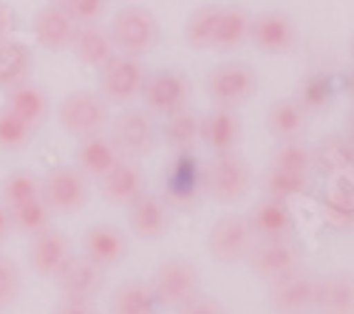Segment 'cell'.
<instances>
[{"label": "cell", "instance_id": "6da1fadb", "mask_svg": "<svg viewBox=\"0 0 354 314\" xmlns=\"http://www.w3.org/2000/svg\"><path fill=\"white\" fill-rule=\"evenodd\" d=\"M108 139L120 159L139 161L151 156L159 145V125L151 110L145 108H125L120 117L108 122Z\"/></svg>", "mask_w": 354, "mask_h": 314}, {"label": "cell", "instance_id": "7a4b0ae2", "mask_svg": "<svg viewBox=\"0 0 354 314\" xmlns=\"http://www.w3.org/2000/svg\"><path fill=\"white\" fill-rule=\"evenodd\" d=\"M250 181H252L250 164L239 150L213 153L210 161L201 164V190L218 204L241 202L250 190Z\"/></svg>", "mask_w": 354, "mask_h": 314}, {"label": "cell", "instance_id": "3957f363", "mask_svg": "<svg viewBox=\"0 0 354 314\" xmlns=\"http://www.w3.org/2000/svg\"><path fill=\"white\" fill-rule=\"evenodd\" d=\"M145 77H147V68L142 63V57L116 51L97 68V85H100L97 94L108 105H131L142 94Z\"/></svg>", "mask_w": 354, "mask_h": 314}, {"label": "cell", "instance_id": "277c9868", "mask_svg": "<svg viewBox=\"0 0 354 314\" xmlns=\"http://www.w3.org/2000/svg\"><path fill=\"white\" fill-rule=\"evenodd\" d=\"M258 91V74L250 63L227 60L210 68L207 79H204V94L213 102V108H232L239 110L244 102L252 99Z\"/></svg>", "mask_w": 354, "mask_h": 314}, {"label": "cell", "instance_id": "5b68a950", "mask_svg": "<svg viewBox=\"0 0 354 314\" xmlns=\"http://www.w3.org/2000/svg\"><path fill=\"white\" fill-rule=\"evenodd\" d=\"M108 32L113 37L116 51L131 54V57L151 54L159 46V40H162L156 17L147 12L145 6H122L120 12L113 14Z\"/></svg>", "mask_w": 354, "mask_h": 314}, {"label": "cell", "instance_id": "8992f818", "mask_svg": "<svg viewBox=\"0 0 354 314\" xmlns=\"http://www.w3.org/2000/svg\"><path fill=\"white\" fill-rule=\"evenodd\" d=\"M57 122L68 136L82 139L105 133L111 122V110L108 102L94 91H71L57 102Z\"/></svg>", "mask_w": 354, "mask_h": 314}, {"label": "cell", "instance_id": "52a82bcc", "mask_svg": "<svg viewBox=\"0 0 354 314\" xmlns=\"http://www.w3.org/2000/svg\"><path fill=\"white\" fill-rule=\"evenodd\" d=\"M190 94H193V82L187 74H182L179 68H159V71H147L139 99L145 102V110L165 119L170 113L187 108Z\"/></svg>", "mask_w": 354, "mask_h": 314}, {"label": "cell", "instance_id": "ba28073f", "mask_svg": "<svg viewBox=\"0 0 354 314\" xmlns=\"http://www.w3.org/2000/svg\"><path fill=\"white\" fill-rule=\"evenodd\" d=\"M40 198L54 215H74L88 202V176H82L74 164H57L43 176Z\"/></svg>", "mask_w": 354, "mask_h": 314}, {"label": "cell", "instance_id": "9c48e42d", "mask_svg": "<svg viewBox=\"0 0 354 314\" xmlns=\"http://www.w3.org/2000/svg\"><path fill=\"white\" fill-rule=\"evenodd\" d=\"M317 303V275L306 266L270 280V308L275 314H312Z\"/></svg>", "mask_w": 354, "mask_h": 314}, {"label": "cell", "instance_id": "30bf717a", "mask_svg": "<svg viewBox=\"0 0 354 314\" xmlns=\"http://www.w3.org/2000/svg\"><path fill=\"white\" fill-rule=\"evenodd\" d=\"M201 286V277H198V269L196 264L185 261V258H170L165 261L153 280H151V289H153V297L159 303V308H176L182 306L185 300H190Z\"/></svg>", "mask_w": 354, "mask_h": 314}, {"label": "cell", "instance_id": "8fae6325", "mask_svg": "<svg viewBox=\"0 0 354 314\" xmlns=\"http://www.w3.org/2000/svg\"><path fill=\"white\" fill-rule=\"evenodd\" d=\"M252 246H255V235L247 215H235V213L221 215L207 235V252L221 264L247 261Z\"/></svg>", "mask_w": 354, "mask_h": 314}, {"label": "cell", "instance_id": "7c38bea8", "mask_svg": "<svg viewBox=\"0 0 354 314\" xmlns=\"http://www.w3.org/2000/svg\"><path fill=\"white\" fill-rule=\"evenodd\" d=\"M74 258V246H71V238L57 230V226H46L43 233L28 238V266L37 277H46V280H54L66 269V264Z\"/></svg>", "mask_w": 354, "mask_h": 314}, {"label": "cell", "instance_id": "4fadbf2b", "mask_svg": "<svg viewBox=\"0 0 354 314\" xmlns=\"http://www.w3.org/2000/svg\"><path fill=\"white\" fill-rule=\"evenodd\" d=\"M250 272L261 280H275L292 269L304 266V249L292 238L286 241H255V246L247 255Z\"/></svg>", "mask_w": 354, "mask_h": 314}, {"label": "cell", "instance_id": "5bb4252c", "mask_svg": "<svg viewBox=\"0 0 354 314\" xmlns=\"http://www.w3.org/2000/svg\"><path fill=\"white\" fill-rule=\"evenodd\" d=\"M128 210V230L142 241L165 238L170 230V204L156 193H142L125 207Z\"/></svg>", "mask_w": 354, "mask_h": 314}, {"label": "cell", "instance_id": "9a60e30c", "mask_svg": "<svg viewBox=\"0 0 354 314\" xmlns=\"http://www.w3.org/2000/svg\"><path fill=\"white\" fill-rule=\"evenodd\" d=\"M63 300H94L105 286V266L94 264L85 255H74L66 269L54 277Z\"/></svg>", "mask_w": 354, "mask_h": 314}, {"label": "cell", "instance_id": "2e32d148", "mask_svg": "<svg viewBox=\"0 0 354 314\" xmlns=\"http://www.w3.org/2000/svg\"><path fill=\"white\" fill-rule=\"evenodd\" d=\"M97 181H100V195H102L105 204H111V207H128L136 195L145 193V170L139 167V161L120 159Z\"/></svg>", "mask_w": 354, "mask_h": 314}, {"label": "cell", "instance_id": "e0dca14e", "mask_svg": "<svg viewBox=\"0 0 354 314\" xmlns=\"http://www.w3.org/2000/svg\"><path fill=\"white\" fill-rule=\"evenodd\" d=\"M74 28H77V20L71 17V12L63 6V3H48L43 6L35 20H32V35H35V43L46 51H66L71 46V37H74Z\"/></svg>", "mask_w": 354, "mask_h": 314}, {"label": "cell", "instance_id": "ac0fdd59", "mask_svg": "<svg viewBox=\"0 0 354 314\" xmlns=\"http://www.w3.org/2000/svg\"><path fill=\"white\" fill-rule=\"evenodd\" d=\"M250 40L263 54H286L298 40V32H295V23L289 14L263 12L250 20Z\"/></svg>", "mask_w": 354, "mask_h": 314}, {"label": "cell", "instance_id": "d6986e66", "mask_svg": "<svg viewBox=\"0 0 354 314\" xmlns=\"http://www.w3.org/2000/svg\"><path fill=\"white\" fill-rule=\"evenodd\" d=\"M82 255L100 266H116L128 255V238L116 224H94L82 235Z\"/></svg>", "mask_w": 354, "mask_h": 314}, {"label": "cell", "instance_id": "ffe728a7", "mask_svg": "<svg viewBox=\"0 0 354 314\" xmlns=\"http://www.w3.org/2000/svg\"><path fill=\"white\" fill-rule=\"evenodd\" d=\"M241 117L232 108H213L210 113H201V145L210 153L235 150L241 141Z\"/></svg>", "mask_w": 354, "mask_h": 314}, {"label": "cell", "instance_id": "44dd1931", "mask_svg": "<svg viewBox=\"0 0 354 314\" xmlns=\"http://www.w3.org/2000/svg\"><path fill=\"white\" fill-rule=\"evenodd\" d=\"M247 221L252 226L255 241H286L295 235L292 210L286 207V202H278V198H263L261 204L252 207Z\"/></svg>", "mask_w": 354, "mask_h": 314}, {"label": "cell", "instance_id": "7402d4cb", "mask_svg": "<svg viewBox=\"0 0 354 314\" xmlns=\"http://www.w3.org/2000/svg\"><path fill=\"white\" fill-rule=\"evenodd\" d=\"M68 48L74 51L77 60L82 66H88V68H100L108 57L116 54L113 37H111V32L100 20H94V23H77Z\"/></svg>", "mask_w": 354, "mask_h": 314}, {"label": "cell", "instance_id": "603a6c76", "mask_svg": "<svg viewBox=\"0 0 354 314\" xmlns=\"http://www.w3.org/2000/svg\"><path fill=\"white\" fill-rule=\"evenodd\" d=\"M159 141L176 153H193V148L201 145V113L187 105L165 117L159 125Z\"/></svg>", "mask_w": 354, "mask_h": 314}, {"label": "cell", "instance_id": "cb8c5ba5", "mask_svg": "<svg viewBox=\"0 0 354 314\" xmlns=\"http://www.w3.org/2000/svg\"><path fill=\"white\" fill-rule=\"evenodd\" d=\"M120 161V153L113 150L111 139L105 133H94V136H82L77 139L74 148V167L88 179H100L108 170Z\"/></svg>", "mask_w": 354, "mask_h": 314}, {"label": "cell", "instance_id": "d4e9b609", "mask_svg": "<svg viewBox=\"0 0 354 314\" xmlns=\"http://www.w3.org/2000/svg\"><path fill=\"white\" fill-rule=\"evenodd\" d=\"M317 314H354V275L346 269L317 277Z\"/></svg>", "mask_w": 354, "mask_h": 314}, {"label": "cell", "instance_id": "484cf974", "mask_svg": "<svg viewBox=\"0 0 354 314\" xmlns=\"http://www.w3.org/2000/svg\"><path fill=\"white\" fill-rule=\"evenodd\" d=\"M6 108L15 110L17 117L23 122H28L35 130L48 119V113H51L48 94L32 79H26V82H20V85H15V88L6 91Z\"/></svg>", "mask_w": 354, "mask_h": 314}, {"label": "cell", "instance_id": "4316f807", "mask_svg": "<svg viewBox=\"0 0 354 314\" xmlns=\"http://www.w3.org/2000/svg\"><path fill=\"white\" fill-rule=\"evenodd\" d=\"M250 14L241 6H218L213 28V51H235L250 40Z\"/></svg>", "mask_w": 354, "mask_h": 314}, {"label": "cell", "instance_id": "83f0119b", "mask_svg": "<svg viewBox=\"0 0 354 314\" xmlns=\"http://www.w3.org/2000/svg\"><path fill=\"white\" fill-rule=\"evenodd\" d=\"M306 128V108L298 99H275L267 108V130L278 141L301 139Z\"/></svg>", "mask_w": 354, "mask_h": 314}, {"label": "cell", "instance_id": "f1b7e54d", "mask_svg": "<svg viewBox=\"0 0 354 314\" xmlns=\"http://www.w3.org/2000/svg\"><path fill=\"white\" fill-rule=\"evenodd\" d=\"M159 303L153 297L151 283L142 280H125L122 286H116L108 303V314H156Z\"/></svg>", "mask_w": 354, "mask_h": 314}, {"label": "cell", "instance_id": "f546056e", "mask_svg": "<svg viewBox=\"0 0 354 314\" xmlns=\"http://www.w3.org/2000/svg\"><path fill=\"white\" fill-rule=\"evenodd\" d=\"M32 68H35V57L26 43H20L15 37L0 43V88L9 91L15 85L26 82Z\"/></svg>", "mask_w": 354, "mask_h": 314}, {"label": "cell", "instance_id": "4dcf8cb0", "mask_svg": "<svg viewBox=\"0 0 354 314\" xmlns=\"http://www.w3.org/2000/svg\"><path fill=\"white\" fill-rule=\"evenodd\" d=\"M54 213L48 210V204L43 198H32V202H23L17 207H9V221H12V233L32 238L37 233H43L46 226H51Z\"/></svg>", "mask_w": 354, "mask_h": 314}, {"label": "cell", "instance_id": "1f68e13d", "mask_svg": "<svg viewBox=\"0 0 354 314\" xmlns=\"http://www.w3.org/2000/svg\"><path fill=\"white\" fill-rule=\"evenodd\" d=\"M40 193H43V176L32 173V170H15V173H9L0 181V204L9 210L23 202H32V198H40Z\"/></svg>", "mask_w": 354, "mask_h": 314}, {"label": "cell", "instance_id": "d6a6232c", "mask_svg": "<svg viewBox=\"0 0 354 314\" xmlns=\"http://www.w3.org/2000/svg\"><path fill=\"white\" fill-rule=\"evenodd\" d=\"M312 190L309 173H289V170L270 167L263 173V193L267 198H278V202H289L295 195H306Z\"/></svg>", "mask_w": 354, "mask_h": 314}, {"label": "cell", "instance_id": "836d02e7", "mask_svg": "<svg viewBox=\"0 0 354 314\" xmlns=\"http://www.w3.org/2000/svg\"><path fill=\"white\" fill-rule=\"evenodd\" d=\"M216 17H218V6L210 3V6H198L187 23H185V43L193 48V51H210L213 48V28H216Z\"/></svg>", "mask_w": 354, "mask_h": 314}, {"label": "cell", "instance_id": "e575fe53", "mask_svg": "<svg viewBox=\"0 0 354 314\" xmlns=\"http://www.w3.org/2000/svg\"><path fill=\"white\" fill-rule=\"evenodd\" d=\"M278 170H289V173H309L315 167V150L306 145L304 139H289L278 141V148L272 150V164Z\"/></svg>", "mask_w": 354, "mask_h": 314}, {"label": "cell", "instance_id": "d590c367", "mask_svg": "<svg viewBox=\"0 0 354 314\" xmlns=\"http://www.w3.org/2000/svg\"><path fill=\"white\" fill-rule=\"evenodd\" d=\"M32 139H35V128L23 122L15 110H9L6 105L0 108V150H23L32 145Z\"/></svg>", "mask_w": 354, "mask_h": 314}, {"label": "cell", "instance_id": "8d00e7d4", "mask_svg": "<svg viewBox=\"0 0 354 314\" xmlns=\"http://www.w3.org/2000/svg\"><path fill=\"white\" fill-rule=\"evenodd\" d=\"M20 289H23L20 266L12 258H3V255H0V311H6L17 303Z\"/></svg>", "mask_w": 354, "mask_h": 314}, {"label": "cell", "instance_id": "74e56055", "mask_svg": "<svg viewBox=\"0 0 354 314\" xmlns=\"http://www.w3.org/2000/svg\"><path fill=\"white\" fill-rule=\"evenodd\" d=\"M63 6L77 23H94L108 12V0H66Z\"/></svg>", "mask_w": 354, "mask_h": 314}, {"label": "cell", "instance_id": "f35d334b", "mask_svg": "<svg viewBox=\"0 0 354 314\" xmlns=\"http://www.w3.org/2000/svg\"><path fill=\"white\" fill-rule=\"evenodd\" d=\"M173 311H176V314H227L224 306H221L216 297L201 295V292H196L190 300H185L182 306H176Z\"/></svg>", "mask_w": 354, "mask_h": 314}, {"label": "cell", "instance_id": "ab89813d", "mask_svg": "<svg viewBox=\"0 0 354 314\" xmlns=\"http://www.w3.org/2000/svg\"><path fill=\"white\" fill-rule=\"evenodd\" d=\"M51 314H100L91 300H63Z\"/></svg>", "mask_w": 354, "mask_h": 314}, {"label": "cell", "instance_id": "60d3db41", "mask_svg": "<svg viewBox=\"0 0 354 314\" xmlns=\"http://www.w3.org/2000/svg\"><path fill=\"white\" fill-rule=\"evenodd\" d=\"M12 32H15V12L6 3H0V43L12 40Z\"/></svg>", "mask_w": 354, "mask_h": 314}, {"label": "cell", "instance_id": "b9f144b4", "mask_svg": "<svg viewBox=\"0 0 354 314\" xmlns=\"http://www.w3.org/2000/svg\"><path fill=\"white\" fill-rule=\"evenodd\" d=\"M9 233H12V221H9V210L0 204V244H3L6 238H9Z\"/></svg>", "mask_w": 354, "mask_h": 314}, {"label": "cell", "instance_id": "7bdbcfd3", "mask_svg": "<svg viewBox=\"0 0 354 314\" xmlns=\"http://www.w3.org/2000/svg\"><path fill=\"white\" fill-rule=\"evenodd\" d=\"M48 3H66V0H48Z\"/></svg>", "mask_w": 354, "mask_h": 314}, {"label": "cell", "instance_id": "ee69618b", "mask_svg": "<svg viewBox=\"0 0 354 314\" xmlns=\"http://www.w3.org/2000/svg\"><path fill=\"white\" fill-rule=\"evenodd\" d=\"M351 57H354V37H351Z\"/></svg>", "mask_w": 354, "mask_h": 314}]
</instances>
